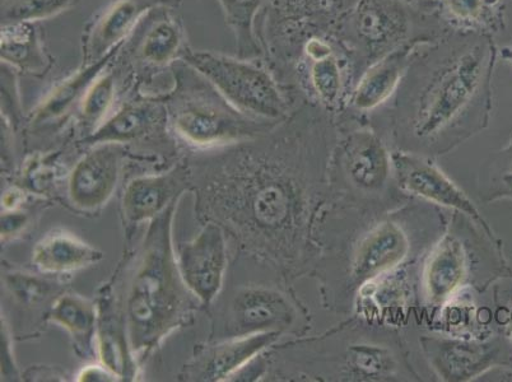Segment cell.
I'll list each match as a JSON object with an SVG mask.
<instances>
[{
    "label": "cell",
    "instance_id": "obj_23",
    "mask_svg": "<svg viewBox=\"0 0 512 382\" xmlns=\"http://www.w3.org/2000/svg\"><path fill=\"white\" fill-rule=\"evenodd\" d=\"M344 163L353 183L366 189L380 188L388 176V153L369 129L353 130L342 142Z\"/></svg>",
    "mask_w": 512,
    "mask_h": 382
},
{
    "label": "cell",
    "instance_id": "obj_33",
    "mask_svg": "<svg viewBox=\"0 0 512 382\" xmlns=\"http://www.w3.org/2000/svg\"><path fill=\"white\" fill-rule=\"evenodd\" d=\"M27 216L25 213H4L2 216V236L4 239L18 234L26 226Z\"/></svg>",
    "mask_w": 512,
    "mask_h": 382
},
{
    "label": "cell",
    "instance_id": "obj_9",
    "mask_svg": "<svg viewBox=\"0 0 512 382\" xmlns=\"http://www.w3.org/2000/svg\"><path fill=\"white\" fill-rule=\"evenodd\" d=\"M178 264L186 287L207 306L221 291L227 269L226 232L216 222H206L192 241L181 242Z\"/></svg>",
    "mask_w": 512,
    "mask_h": 382
},
{
    "label": "cell",
    "instance_id": "obj_11",
    "mask_svg": "<svg viewBox=\"0 0 512 382\" xmlns=\"http://www.w3.org/2000/svg\"><path fill=\"white\" fill-rule=\"evenodd\" d=\"M181 2L183 0H115L83 31L82 64L99 62L123 46L153 9H176Z\"/></svg>",
    "mask_w": 512,
    "mask_h": 382
},
{
    "label": "cell",
    "instance_id": "obj_26",
    "mask_svg": "<svg viewBox=\"0 0 512 382\" xmlns=\"http://www.w3.org/2000/svg\"><path fill=\"white\" fill-rule=\"evenodd\" d=\"M227 26L235 36L237 57L262 59L256 22L267 0H217Z\"/></svg>",
    "mask_w": 512,
    "mask_h": 382
},
{
    "label": "cell",
    "instance_id": "obj_7",
    "mask_svg": "<svg viewBox=\"0 0 512 382\" xmlns=\"http://www.w3.org/2000/svg\"><path fill=\"white\" fill-rule=\"evenodd\" d=\"M183 62L207 79L240 113L268 123H282L299 106L263 59L232 57L189 48Z\"/></svg>",
    "mask_w": 512,
    "mask_h": 382
},
{
    "label": "cell",
    "instance_id": "obj_29",
    "mask_svg": "<svg viewBox=\"0 0 512 382\" xmlns=\"http://www.w3.org/2000/svg\"><path fill=\"white\" fill-rule=\"evenodd\" d=\"M458 244L446 242L436 254L428 273V288L435 300L442 301L458 286L463 276V256Z\"/></svg>",
    "mask_w": 512,
    "mask_h": 382
},
{
    "label": "cell",
    "instance_id": "obj_3",
    "mask_svg": "<svg viewBox=\"0 0 512 382\" xmlns=\"http://www.w3.org/2000/svg\"><path fill=\"white\" fill-rule=\"evenodd\" d=\"M178 202L151 220L141 260L128 290L127 312L130 347L134 356L148 354L172 330L186 323L195 297L181 277L172 248V220Z\"/></svg>",
    "mask_w": 512,
    "mask_h": 382
},
{
    "label": "cell",
    "instance_id": "obj_13",
    "mask_svg": "<svg viewBox=\"0 0 512 382\" xmlns=\"http://www.w3.org/2000/svg\"><path fill=\"white\" fill-rule=\"evenodd\" d=\"M439 36L441 35L417 37L411 43L370 65L358 78L349 97L348 106L358 113H367L392 99L403 77L406 76L417 50Z\"/></svg>",
    "mask_w": 512,
    "mask_h": 382
},
{
    "label": "cell",
    "instance_id": "obj_2",
    "mask_svg": "<svg viewBox=\"0 0 512 382\" xmlns=\"http://www.w3.org/2000/svg\"><path fill=\"white\" fill-rule=\"evenodd\" d=\"M496 62L491 35L448 31L423 44L394 95L399 137L448 149L486 127Z\"/></svg>",
    "mask_w": 512,
    "mask_h": 382
},
{
    "label": "cell",
    "instance_id": "obj_25",
    "mask_svg": "<svg viewBox=\"0 0 512 382\" xmlns=\"http://www.w3.org/2000/svg\"><path fill=\"white\" fill-rule=\"evenodd\" d=\"M49 318L62 326L83 352L91 351L97 332V310L92 302L78 295H63L51 306Z\"/></svg>",
    "mask_w": 512,
    "mask_h": 382
},
{
    "label": "cell",
    "instance_id": "obj_35",
    "mask_svg": "<svg viewBox=\"0 0 512 382\" xmlns=\"http://www.w3.org/2000/svg\"><path fill=\"white\" fill-rule=\"evenodd\" d=\"M79 381H115L119 380L109 368L88 366L79 375Z\"/></svg>",
    "mask_w": 512,
    "mask_h": 382
},
{
    "label": "cell",
    "instance_id": "obj_37",
    "mask_svg": "<svg viewBox=\"0 0 512 382\" xmlns=\"http://www.w3.org/2000/svg\"><path fill=\"white\" fill-rule=\"evenodd\" d=\"M507 320H509V326H507V328H509L511 344H512V309L510 310L509 318H507Z\"/></svg>",
    "mask_w": 512,
    "mask_h": 382
},
{
    "label": "cell",
    "instance_id": "obj_28",
    "mask_svg": "<svg viewBox=\"0 0 512 382\" xmlns=\"http://www.w3.org/2000/svg\"><path fill=\"white\" fill-rule=\"evenodd\" d=\"M407 242L402 232L394 226L381 228L369 242L363 246L355 265L356 277L369 279L381 270L388 269L406 253Z\"/></svg>",
    "mask_w": 512,
    "mask_h": 382
},
{
    "label": "cell",
    "instance_id": "obj_17",
    "mask_svg": "<svg viewBox=\"0 0 512 382\" xmlns=\"http://www.w3.org/2000/svg\"><path fill=\"white\" fill-rule=\"evenodd\" d=\"M414 6L444 31L493 36L504 29L502 0H418Z\"/></svg>",
    "mask_w": 512,
    "mask_h": 382
},
{
    "label": "cell",
    "instance_id": "obj_18",
    "mask_svg": "<svg viewBox=\"0 0 512 382\" xmlns=\"http://www.w3.org/2000/svg\"><path fill=\"white\" fill-rule=\"evenodd\" d=\"M291 319V307L278 292L267 288H244L232 300L228 330L234 337L278 332V326L290 324Z\"/></svg>",
    "mask_w": 512,
    "mask_h": 382
},
{
    "label": "cell",
    "instance_id": "obj_40",
    "mask_svg": "<svg viewBox=\"0 0 512 382\" xmlns=\"http://www.w3.org/2000/svg\"><path fill=\"white\" fill-rule=\"evenodd\" d=\"M403 2H406L409 4H414V3L418 2V0H403Z\"/></svg>",
    "mask_w": 512,
    "mask_h": 382
},
{
    "label": "cell",
    "instance_id": "obj_27",
    "mask_svg": "<svg viewBox=\"0 0 512 382\" xmlns=\"http://www.w3.org/2000/svg\"><path fill=\"white\" fill-rule=\"evenodd\" d=\"M115 59V58H114ZM121 91L120 77L113 62L88 88L78 107V127L85 138L91 135L106 120Z\"/></svg>",
    "mask_w": 512,
    "mask_h": 382
},
{
    "label": "cell",
    "instance_id": "obj_19",
    "mask_svg": "<svg viewBox=\"0 0 512 382\" xmlns=\"http://www.w3.org/2000/svg\"><path fill=\"white\" fill-rule=\"evenodd\" d=\"M0 59L18 74L35 78L48 76L55 64L41 30L30 22L0 26Z\"/></svg>",
    "mask_w": 512,
    "mask_h": 382
},
{
    "label": "cell",
    "instance_id": "obj_36",
    "mask_svg": "<svg viewBox=\"0 0 512 382\" xmlns=\"http://www.w3.org/2000/svg\"><path fill=\"white\" fill-rule=\"evenodd\" d=\"M504 295L510 302L512 301V282L510 283V286L506 288L504 291Z\"/></svg>",
    "mask_w": 512,
    "mask_h": 382
},
{
    "label": "cell",
    "instance_id": "obj_31",
    "mask_svg": "<svg viewBox=\"0 0 512 382\" xmlns=\"http://www.w3.org/2000/svg\"><path fill=\"white\" fill-rule=\"evenodd\" d=\"M9 287L12 288V291H15L18 298L25 302L40 300L49 288L35 278L20 276L12 277L9 281Z\"/></svg>",
    "mask_w": 512,
    "mask_h": 382
},
{
    "label": "cell",
    "instance_id": "obj_34",
    "mask_svg": "<svg viewBox=\"0 0 512 382\" xmlns=\"http://www.w3.org/2000/svg\"><path fill=\"white\" fill-rule=\"evenodd\" d=\"M502 191L501 195L512 194V142L509 147L502 152Z\"/></svg>",
    "mask_w": 512,
    "mask_h": 382
},
{
    "label": "cell",
    "instance_id": "obj_8",
    "mask_svg": "<svg viewBox=\"0 0 512 382\" xmlns=\"http://www.w3.org/2000/svg\"><path fill=\"white\" fill-rule=\"evenodd\" d=\"M189 48L184 22L175 8L153 9L113 60L121 91L152 93L155 81L171 74Z\"/></svg>",
    "mask_w": 512,
    "mask_h": 382
},
{
    "label": "cell",
    "instance_id": "obj_21",
    "mask_svg": "<svg viewBox=\"0 0 512 382\" xmlns=\"http://www.w3.org/2000/svg\"><path fill=\"white\" fill-rule=\"evenodd\" d=\"M102 259V251L65 231H54L46 235L32 251V263L45 274L77 272Z\"/></svg>",
    "mask_w": 512,
    "mask_h": 382
},
{
    "label": "cell",
    "instance_id": "obj_30",
    "mask_svg": "<svg viewBox=\"0 0 512 382\" xmlns=\"http://www.w3.org/2000/svg\"><path fill=\"white\" fill-rule=\"evenodd\" d=\"M81 0H0V21L6 23L50 20L76 8Z\"/></svg>",
    "mask_w": 512,
    "mask_h": 382
},
{
    "label": "cell",
    "instance_id": "obj_38",
    "mask_svg": "<svg viewBox=\"0 0 512 382\" xmlns=\"http://www.w3.org/2000/svg\"><path fill=\"white\" fill-rule=\"evenodd\" d=\"M504 55L506 59L512 60V48L506 49Z\"/></svg>",
    "mask_w": 512,
    "mask_h": 382
},
{
    "label": "cell",
    "instance_id": "obj_14",
    "mask_svg": "<svg viewBox=\"0 0 512 382\" xmlns=\"http://www.w3.org/2000/svg\"><path fill=\"white\" fill-rule=\"evenodd\" d=\"M97 340L102 365L119 380H136V356L130 347L127 312L121 310L113 286L102 288L97 304Z\"/></svg>",
    "mask_w": 512,
    "mask_h": 382
},
{
    "label": "cell",
    "instance_id": "obj_1",
    "mask_svg": "<svg viewBox=\"0 0 512 382\" xmlns=\"http://www.w3.org/2000/svg\"><path fill=\"white\" fill-rule=\"evenodd\" d=\"M316 109L302 102L268 133L228 146L202 174L190 172L200 220L216 222L258 254L287 258L301 225L302 195L285 163Z\"/></svg>",
    "mask_w": 512,
    "mask_h": 382
},
{
    "label": "cell",
    "instance_id": "obj_4",
    "mask_svg": "<svg viewBox=\"0 0 512 382\" xmlns=\"http://www.w3.org/2000/svg\"><path fill=\"white\" fill-rule=\"evenodd\" d=\"M164 100L172 130L185 143L199 148L228 147L250 141L279 124L240 113L183 60L172 68V86Z\"/></svg>",
    "mask_w": 512,
    "mask_h": 382
},
{
    "label": "cell",
    "instance_id": "obj_10",
    "mask_svg": "<svg viewBox=\"0 0 512 382\" xmlns=\"http://www.w3.org/2000/svg\"><path fill=\"white\" fill-rule=\"evenodd\" d=\"M164 95L132 91L114 115L91 135L82 139L87 146L104 143H136L166 135L169 127Z\"/></svg>",
    "mask_w": 512,
    "mask_h": 382
},
{
    "label": "cell",
    "instance_id": "obj_16",
    "mask_svg": "<svg viewBox=\"0 0 512 382\" xmlns=\"http://www.w3.org/2000/svg\"><path fill=\"white\" fill-rule=\"evenodd\" d=\"M279 332H263L232 337L207 347L185 366V380L223 381L244 368L264 348L272 346Z\"/></svg>",
    "mask_w": 512,
    "mask_h": 382
},
{
    "label": "cell",
    "instance_id": "obj_12",
    "mask_svg": "<svg viewBox=\"0 0 512 382\" xmlns=\"http://www.w3.org/2000/svg\"><path fill=\"white\" fill-rule=\"evenodd\" d=\"M125 146L119 143L97 144L78 161L69 177V198L83 211H95L113 195L118 185Z\"/></svg>",
    "mask_w": 512,
    "mask_h": 382
},
{
    "label": "cell",
    "instance_id": "obj_6",
    "mask_svg": "<svg viewBox=\"0 0 512 382\" xmlns=\"http://www.w3.org/2000/svg\"><path fill=\"white\" fill-rule=\"evenodd\" d=\"M445 32L414 4L403 0H352L343 8L339 27L357 81L370 65L417 37Z\"/></svg>",
    "mask_w": 512,
    "mask_h": 382
},
{
    "label": "cell",
    "instance_id": "obj_39",
    "mask_svg": "<svg viewBox=\"0 0 512 382\" xmlns=\"http://www.w3.org/2000/svg\"><path fill=\"white\" fill-rule=\"evenodd\" d=\"M337 2L344 8L347 7L348 4L352 2V0H337Z\"/></svg>",
    "mask_w": 512,
    "mask_h": 382
},
{
    "label": "cell",
    "instance_id": "obj_5",
    "mask_svg": "<svg viewBox=\"0 0 512 382\" xmlns=\"http://www.w3.org/2000/svg\"><path fill=\"white\" fill-rule=\"evenodd\" d=\"M342 12L337 0L265 2L256 22L262 59L295 104L292 83L302 54L316 39L339 35Z\"/></svg>",
    "mask_w": 512,
    "mask_h": 382
},
{
    "label": "cell",
    "instance_id": "obj_15",
    "mask_svg": "<svg viewBox=\"0 0 512 382\" xmlns=\"http://www.w3.org/2000/svg\"><path fill=\"white\" fill-rule=\"evenodd\" d=\"M192 189V176L184 166L161 175L137 177L127 186L123 214L130 225L153 220L172 203L179 202L185 190Z\"/></svg>",
    "mask_w": 512,
    "mask_h": 382
},
{
    "label": "cell",
    "instance_id": "obj_22",
    "mask_svg": "<svg viewBox=\"0 0 512 382\" xmlns=\"http://www.w3.org/2000/svg\"><path fill=\"white\" fill-rule=\"evenodd\" d=\"M394 163L398 167L400 183L404 188L434 202L458 208L472 216L474 220L483 221L462 191L434 167L427 165L420 158L404 156L400 153L394 156Z\"/></svg>",
    "mask_w": 512,
    "mask_h": 382
},
{
    "label": "cell",
    "instance_id": "obj_20",
    "mask_svg": "<svg viewBox=\"0 0 512 382\" xmlns=\"http://www.w3.org/2000/svg\"><path fill=\"white\" fill-rule=\"evenodd\" d=\"M116 49L106 58L92 64H81V67L71 76L63 79L53 91L45 97L43 102L36 107L30 116L31 128L48 127L62 121L73 109L79 107L85 97L88 88L104 73L105 69L113 62L120 49Z\"/></svg>",
    "mask_w": 512,
    "mask_h": 382
},
{
    "label": "cell",
    "instance_id": "obj_32",
    "mask_svg": "<svg viewBox=\"0 0 512 382\" xmlns=\"http://www.w3.org/2000/svg\"><path fill=\"white\" fill-rule=\"evenodd\" d=\"M12 342L9 339V333L7 329L6 323H4L2 319V376H4V380H16L18 377L17 367L15 363H13V357L11 353Z\"/></svg>",
    "mask_w": 512,
    "mask_h": 382
},
{
    "label": "cell",
    "instance_id": "obj_24",
    "mask_svg": "<svg viewBox=\"0 0 512 382\" xmlns=\"http://www.w3.org/2000/svg\"><path fill=\"white\" fill-rule=\"evenodd\" d=\"M501 353L502 348L495 344L446 343L435 349V365L449 380H464L492 366Z\"/></svg>",
    "mask_w": 512,
    "mask_h": 382
}]
</instances>
